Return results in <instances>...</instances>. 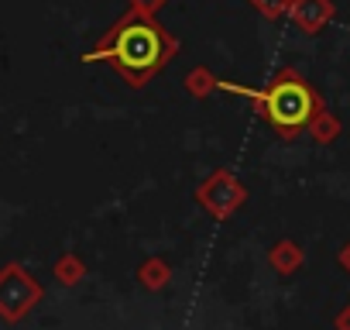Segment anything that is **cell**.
<instances>
[{
  "mask_svg": "<svg viewBox=\"0 0 350 330\" xmlns=\"http://www.w3.org/2000/svg\"><path fill=\"white\" fill-rule=\"evenodd\" d=\"M137 282H141L148 292H158V289H165V285L172 282V265H168L161 255H151V258H144V262L137 265Z\"/></svg>",
  "mask_w": 350,
  "mask_h": 330,
  "instance_id": "8992f818",
  "label": "cell"
},
{
  "mask_svg": "<svg viewBox=\"0 0 350 330\" xmlns=\"http://www.w3.org/2000/svg\"><path fill=\"white\" fill-rule=\"evenodd\" d=\"M175 55H179V38L165 31L154 18L127 11L107 31V38L86 55V62H110L127 79V86L144 90Z\"/></svg>",
  "mask_w": 350,
  "mask_h": 330,
  "instance_id": "6da1fadb",
  "label": "cell"
},
{
  "mask_svg": "<svg viewBox=\"0 0 350 330\" xmlns=\"http://www.w3.org/2000/svg\"><path fill=\"white\" fill-rule=\"evenodd\" d=\"M340 131H343V124H340V117L333 114V110H319L316 114V120L309 124V134H312V141H319V144H333L336 138H340Z\"/></svg>",
  "mask_w": 350,
  "mask_h": 330,
  "instance_id": "52a82bcc",
  "label": "cell"
},
{
  "mask_svg": "<svg viewBox=\"0 0 350 330\" xmlns=\"http://www.w3.org/2000/svg\"><path fill=\"white\" fill-rule=\"evenodd\" d=\"M292 4H295V0H251V8H254L261 18H268V21H282V18H288Z\"/></svg>",
  "mask_w": 350,
  "mask_h": 330,
  "instance_id": "9c48e42d",
  "label": "cell"
},
{
  "mask_svg": "<svg viewBox=\"0 0 350 330\" xmlns=\"http://www.w3.org/2000/svg\"><path fill=\"white\" fill-rule=\"evenodd\" d=\"M183 86H186V93H189V97L203 100V97H210V93L220 86V79H217V76H213L206 66H196V69H189V73H186Z\"/></svg>",
  "mask_w": 350,
  "mask_h": 330,
  "instance_id": "ba28073f",
  "label": "cell"
},
{
  "mask_svg": "<svg viewBox=\"0 0 350 330\" xmlns=\"http://www.w3.org/2000/svg\"><path fill=\"white\" fill-rule=\"evenodd\" d=\"M217 90H227L234 97L251 100L254 110H258V117L271 131H278L285 141L299 138V131H309V124L316 120V114L326 107L319 100V93L312 90V83L299 69H292V66L278 69L275 79L268 86H261V90H251V86H241V83H230V79H220Z\"/></svg>",
  "mask_w": 350,
  "mask_h": 330,
  "instance_id": "7a4b0ae2",
  "label": "cell"
},
{
  "mask_svg": "<svg viewBox=\"0 0 350 330\" xmlns=\"http://www.w3.org/2000/svg\"><path fill=\"white\" fill-rule=\"evenodd\" d=\"M79 275H83V262H76L72 255L62 258V265H59V279H62V282H76Z\"/></svg>",
  "mask_w": 350,
  "mask_h": 330,
  "instance_id": "8fae6325",
  "label": "cell"
},
{
  "mask_svg": "<svg viewBox=\"0 0 350 330\" xmlns=\"http://www.w3.org/2000/svg\"><path fill=\"white\" fill-rule=\"evenodd\" d=\"M196 203H200L213 220H230V217L247 203V186H244L230 169H217V173H210V176L196 186Z\"/></svg>",
  "mask_w": 350,
  "mask_h": 330,
  "instance_id": "3957f363",
  "label": "cell"
},
{
  "mask_svg": "<svg viewBox=\"0 0 350 330\" xmlns=\"http://www.w3.org/2000/svg\"><path fill=\"white\" fill-rule=\"evenodd\" d=\"M336 262H340V268H343V272L350 275V241H347V244L340 248V255H336Z\"/></svg>",
  "mask_w": 350,
  "mask_h": 330,
  "instance_id": "4fadbf2b",
  "label": "cell"
},
{
  "mask_svg": "<svg viewBox=\"0 0 350 330\" xmlns=\"http://www.w3.org/2000/svg\"><path fill=\"white\" fill-rule=\"evenodd\" d=\"M165 4H168V0H131V11L141 14V18H154Z\"/></svg>",
  "mask_w": 350,
  "mask_h": 330,
  "instance_id": "30bf717a",
  "label": "cell"
},
{
  "mask_svg": "<svg viewBox=\"0 0 350 330\" xmlns=\"http://www.w3.org/2000/svg\"><path fill=\"white\" fill-rule=\"evenodd\" d=\"M302 262H306V251H302L292 238H278V241L271 244V251H268V265H271L278 275H292V272H299Z\"/></svg>",
  "mask_w": 350,
  "mask_h": 330,
  "instance_id": "5b68a950",
  "label": "cell"
},
{
  "mask_svg": "<svg viewBox=\"0 0 350 330\" xmlns=\"http://www.w3.org/2000/svg\"><path fill=\"white\" fill-rule=\"evenodd\" d=\"M333 330H350V303L333 313Z\"/></svg>",
  "mask_w": 350,
  "mask_h": 330,
  "instance_id": "7c38bea8",
  "label": "cell"
},
{
  "mask_svg": "<svg viewBox=\"0 0 350 330\" xmlns=\"http://www.w3.org/2000/svg\"><path fill=\"white\" fill-rule=\"evenodd\" d=\"M333 18H336V4H333V0H295L292 11H288V21L302 35H319Z\"/></svg>",
  "mask_w": 350,
  "mask_h": 330,
  "instance_id": "277c9868",
  "label": "cell"
}]
</instances>
